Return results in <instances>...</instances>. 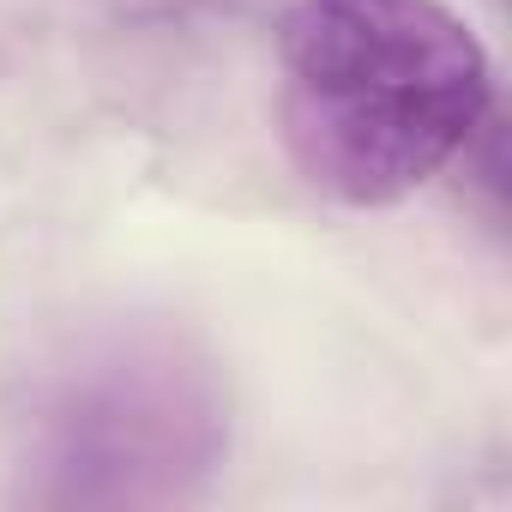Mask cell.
Here are the masks:
<instances>
[{"instance_id": "6da1fadb", "label": "cell", "mask_w": 512, "mask_h": 512, "mask_svg": "<svg viewBox=\"0 0 512 512\" xmlns=\"http://www.w3.org/2000/svg\"><path fill=\"white\" fill-rule=\"evenodd\" d=\"M488 109V49L446 0H290L278 19L284 151L332 205L422 193L470 157Z\"/></svg>"}, {"instance_id": "7a4b0ae2", "label": "cell", "mask_w": 512, "mask_h": 512, "mask_svg": "<svg viewBox=\"0 0 512 512\" xmlns=\"http://www.w3.org/2000/svg\"><path fill=\"white\" fill-rule=\"evenodd\" d=\"M229 380L181 320H109L55 350L13 416V494L49 512H163L211 494Z\"/></svg>"}, {"instance_id": "3957f363", "label": "cell", "mask_w": 512, "mask_h": 512, "mask_svg": "<svg viewBox=\"0 0 512 512\" xmlns=\"http://www.w3.org/2000/svg\"><path fill=\"white\" fill-rule=\"evenodd\" d=\"M193 7H217V0H193Z\"/></svg>"}]
</instances>
